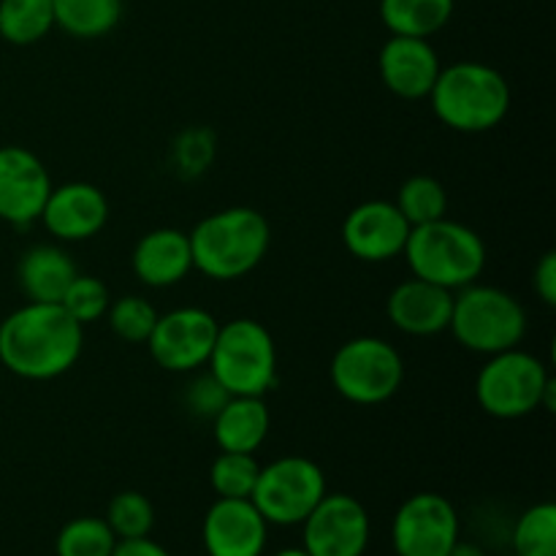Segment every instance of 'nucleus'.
<instances>
[{
    "label": "nucleus",
    "mask_w": 556,
    "mask_h": 556,
    "mask_svg": "<svg viewBox=\"0 0 556 556\" xmlns=\"http://www.w3.org/2000/svg\"><path fill=\"white\" fill-rule=\"evenodd\" d=\"M85 326L60 304L27 302L0 324V367L22 380H54L76 367Z\"/></svg>",
    "instance_id": "obj_1"
},
{
    "label": "nucleus",
    "mask_w": 556,
    "mask_h": 556,
    "mask_svg": "<svg viewBox=\"0 0 556 556\" xmlns=\"http://www.w3.org/2000/svg\"><path fill=\"white\" fill-rule=\"evenodd\" d=\"M188 237L193 271L215 282H231L258 269L269 253L271 226L253 206H228L195 223Z\"/></svg>",
    "instance_id": "obj_2"
},
{
    "label": "nucleus",
    "mask_w": 556,
    "mask_h": 556,
    "mask_svg": "<svg viewBox=\"0 0 556 556\" xmlns=\"http://www.w3.org/2000/svg\"><path fill=\"white\" fill-rule=\"evenodd\" d=\"M510 85L497 68L478 60H459L440 68L429 92L432 112L445 128L459 134H486L510 112Z\"/></svg>",
    "instance_id": "obj_3"
},
{
    "label": "nucleus",
    "mask_w": 556,
    "mask_h": 556,
    "mask_svg": "<svg viewBox=\"0 0 556 556\" xmlns=\"http://www.w3.org/2000/svg\"><path fill=\"white\" fill-rule=\"evenodd\" d=\"M402 255L413 277H421L454 293L478 282L486 269V244L481 233L451 217L410 228Z\"/></svg>",
    "instance_id": "obj_4"
},
{
    "label": "nucleus",
    "mask_w": 556,
    "mask_h": 556,
    "mask_svg": "<svg viewBox=\"0 0 556 556\" xmlns=\"http://www.w3.org/2000/svg\"><path fill=\"white\" fill-rule=\"evenodd\" d=\"M476 400L486 416L516 421L535 410L554 413L556 380L546 364L521 348L494 353L476 378Z\"/></svg>",
    "instance_id": "obj_5"
},
{
    "label": "nucleus",
    "mask_w": 556,
    "mask_h": 556,
    "mask_svg": "<svg viewBox=\"0 0 556 556\" xmlns=\"http://www.w3.org/2000/svg\"><path fill=\"white\" fill-rule=\"evenodd\" d=\"M448 331L465 351L494 356L521 348L527 337V309L514 293L472 282L454 293Z\"/></svg>",
    "instance_id": "obj_6"
},
{
    "label": "nucleus",
    "mask_w": 556,
    "mask_h": 556,
    "mask_svg": "<svg viewBox=\"0 0 556 556\" xmlns=\"http://www.w3.org/2000/svg\"><path fill=\"white\" fill-rule=\"evenodd\" d=\"M231 396H264L277 386V345L271 331L253 318H237L217 329L206 362Z\"/></svg>",
    "instance_id": "obj_7"
},
{
    "label": "nucleus",
    "mask_w": 556,
    "mask_h": 556,
    "mask_svg": "<svg viewBox=\"0 0 556 556\" xmlns=\"http://www.w3.org/2000/svg\"><path fill=\"white\" fill-rule=\"evenodd\" d=\"M329 378L337 394L353 405H383L405 383V358L380 337H353L331 356Z\"/></svg>",
    "instance_id": "obj_8"
},
{
    "label": "nucleus",
    "mask_w": 556,
    "mask_h": 556,
    "mask_svg": "<svg viewBox=\"0 0 556 556\" xmlns=\"http://www.w3.org/2000/svg\"><path fill=\"white\" fill-rule=\"evenodd\" d=\"M326 476L307 456H280L261 467L253 505L269 527H299L326 497Z\"/></svg>",
    "instance_id": "obj_9"
},
{
    "label": "nucleus",
    "mask_w": 556,
    "mask_h": 556,
    "mask_svg": "<svg viewBox=\"0 0 556 556\" xmlns=\"http://www.w3.org/2000/svg\"><path fill=\"white\" fill-rule=\"evenodd\" d=\"M462 538L454 503L438 492H418L396 508L391 548L396 556H448Z\"/></svg>",
    "instance_id": "obj_10"
},
{
    "label": "nucleus",
    "mask_w": 556,
    "mask_h": 556,
    "mask_svg": "<svg viewBox=\"0 0 556 556\" xmlns=\"http://www.w3.org/2000/svg\"><path fill=\"white\" fill-rule=\"evenodd\" d=\"M215 315L204 307H177L157 315L147 348L152 362L166 372L188 375L206 367L217 340Z\"/></svg>",
    "instance_id": "obj_11"
},
{
    "label": "nucleus",
    "mask_w": 556,
    "mask_h": 556,
    "mask_svg": "<svg viewBox=\"0 0 556 556\" xmlns=\"http://www.w3.org/2000/svg\"><path fill=\"white\" fill-rule=\"evenodd\" d=\"M299 527L302 548L309 556H364L372 538L367 508L345 492H326Z\"/></svg>",
    "instance_id": "obj_12"
},
{
    "label": "nucleus",
    "mask_w": 556,
    "mask_h": 556,
    "mask_svg": "<svg viewBox=\"0 0 556 556\" xmlns=\"http://www.w3.org/2000/svg\"><path fill=\"white\" fill-rule=\"evenodd\" d=\"M52 190V177L33 150L0 147V220L27 228L38 223Z\"/></svg>",
    "instance_id": "obj_13"
},
{
    "label": "nucleus",
    "mask_w": 556,
    "mask_h": 556,
    "mask_svg": "<svg viewBox=\"0 0 556 556\" xmlns=\"http://www.w3.org/2000/svg\"><path fill=\"white\" fill-rule=\"evenodd\" d=\"M410 223L394 201H364L348 212L342 223V244L364 264H383L405 253Z\"/></svg>",
    "instance_id": "obj_14"
},
{
    "label": "nucleus",
    "mask_w": 556,
    "mask_h": 556,
    "mask_svg": "<svg viewBox=\"0 0 556 556\" xmlns=\"http://www.w3.org/2000/svg\"><path fill=\"white\" fill-rule=\"evenodd\" d=\"M206 556H264L269 525L253 500H223L210 505L201 525Z\"/></svg>",
    "instance_id": "obj_15"
},
{
    "label": "nucleus",
    "mask_w": 556,
    "mask_h": 556,
    "mask_svg": "<svg viewBox=\"0 0 556 556\" xmlns=\"http://www.w3.org/2000/svg\"><path fill=\"white\" fill-rule=\"evenodd\" d=\"M38 223L60 242H87L106 228L109 199L92 182L52 185Z\"/></svg>",
    "instance_id": "obj_16"
},
{
    "label": "nucleus",
    "mask_w": 556,
    "mask_h": 556,
    "mask_svg": "<svg viewBox=\"0 0 556 556\" xmlns=\"http://www.w3.org/2000/svg\"><path fill=\"white\" fill-rule=\"evenodd\" d=\"M440 58L429 38L391 36L378 54L383 85L405 101H424L440 74Z\"/></svg>",
    "instance_id": "obj_17"
},
{
    "label": "nucleus",
    "mask_w": 556,
    "mask_h": 556,
    "mask_svg": "<svg viewBox=\"0 0 556 556\" xmlns=\"http://www.w3.org/2000/svg\"><path fill=\"white\" fill-rule=\"evenodd\" d=\"M454 291L410 277L389 293L386 313L391 326L407 337H438L448 331Z\"/></svg>",
    "instance_id": "obj_18"
},
{
    "label": "nucleus",
    "mask_w": 556,
    "mask_h": 556,
    "mask_svg": "<svg viewBox=\"0 0 556 556\" xmlns=\"http://www.w3.org/2000/svg\"><path fill=\"white\" fill-rule=\"evenodd\" d=\"M130 266L141 286L172 288L179 286L193 271L188 231L179 228H155L136 242Z\"/></svg>",
    "instance_id": "obj_19"
},
{
    "label": "nucleus",
    "mask_w": 556,
    "mask_h": 556,
    "mask_svg": "<svg viewBox=\"0 0 556 556\" xmlns=\"http://www.w3.org/2000/svg\"><path fill=\"white\" fill-rule=\"evenodd\" d=\"M271 429V413L264 396H231L212 418V434L220 451L255 454L266 443Z\"/></svg>",
    "instance_id": "obj_20"
},
{
    "label": "nucleus",
    "mask_w": 556,
    "mask_h": 556,
    "mask_svg": "<svg viewBox=\"0 0 556 556\" xmlns=\"http://www.w3.org/2000/svg\"><path fill=\"white\" fill-rule=\"evenodd\" d=\"M79 275L74 258L58 244H36L27 250L16 266V282L27 302L60 304L63 293Z\"/></svg>",
    "instance_id": "obj_21"
},
{
    "label": "nucleus",
    "mask_w": 556,
    "mask_h": 556,
    "mask_svg": "<svg viewBox=\"0 0 556 556\" xmlns=\"http://www.w3.org/2000/svg\"><path fill=\"white\" fill-rule=\"evenodd\" d=\"M456 0H380V20L391 36L432 38L454 16Z\"/></svg>",
    "instance_id": "obj_22"
},
{
    "label": "nucleus",
    "mask_w": 556,
    "mask_h": 556,
    "mask_svg": "<svg viewBox=\"0 0 556 556\" xmlns=\"http://www.w3.org/2000/svg\"><path fill=\"white\" fill-rule=\"evenodd\" d=\"M54 27L79 41L103 38L123 20V0H52Z\"/></svg>",
    "instance_id": "obj_23"
},
{
    "label": "nucleus",
    "mask_w": 556,
    "mask_h": 556,
    "mask_svg": "<svg viewBox=\"0 0 556 556\" xmlns=\"http://www.w3.org/2000/svg\"><path fill=\"white\" fill-rule=\"evenodd\" d=\"M52 27V0H0V38L11 47H33Z\"/></svg>",
    "instance_id": "obj_24"
},
{
    "label": "nucleus",
    "mask_w": 556,
    "mask_h": 556,
    "mask_svg": "<svg viewBox=\"0 0 556 556\" xmlns=\"http://www.w3.org/2000/svg\"><path fill=\"white\" fill-rule=\"evenodd\" d=\"M394 204L410 223V228L427 226L440 217H448V190L440 179L429 177V174H416L400 185Z\"/></svg>",
    "instance_id": "obj_25"
},
{
    "label": "nucleus",
    "mask_w": 556,
    "mask_h": 556,
    "mask_svg": "<svg viewBox=\"0 0 556 556\" xmlns=\"http://www.w3.org/2000/svg\"><path fill=\"white\" fill-rule=\"evenodd\" d=\"M117 538L101 516H76L54 538L58 556H112Z\"/></svg>",
    "instance_id": "obj_26"
},
{
    "label": "nucleus",
    "mask_w": 556,
    "mask_h": 556,
    "mask_svg": "<svg viewBox=\"0 0 556 556\" xmlns=\"http://www.w3.org/2000/svg\"><path fill=\"white\" fill-rule=\"evenodd\" d=\"M261 465L255 454H237V451H220L210 467L212 492L223 500H250L255 481H258Z\"/></svg>",
    "instance_id": "obj_27"
},
{
    "label": "nucleus",
    "mask_w": 556,
    "mask_h": 556,
    "mask_svg": "<svg viewBox=\"0 0 556 556\" xmlns=\"http://www.w3.org/2000/svg\"><path fill=\"white\" fill-rule=\"evenodd\" d=\"M510 543L519 556H556V505L538 503L527 508L516 519Z\"/></svg>",
    "instance_id": "obj_28"
},
{
    "label": "nucleus",
    "mask_w": 556,
    "mask_h": 556,
    "mask_svg": "<svg viewBox=\"0 0 556 556\" xmlns=\"http://www.w3.org/2000/svg\"><path fill=\"white\" fill-rule=\"evenodd\" d=\"M157 309L147 302L144 296H136V293H128L123 299H114L106 309L109 326H112L114 334L123 342H130V345H147L152 329H155Z\"/></svg>",
    "instance_id": "obj_29"
},
{
    "label": "nucleus",
    "mask_w": 556,
    "mask_h": 556,
    "mask_svg": "<svg viewBox=\"0 0 556 556\" xmlns=\"http://www.w3.org/2000/svg\"><path fill=\"white\" fill-rule=\"evenodd\" d=\"M103 519L112 527L117 541L147 538L155 527V508L141 492H119L112 497Z\"/></svg>",
    "instance_id": "obj_30"
},
{
    "label": "nucleus",
    "mask_w": 556,
    "mask_h": 556,
    "mask_svg": "<svg viewBox=\"0 0 556 556\" xmlns=\"http://www.w3.org/2000/svg\"><path fill=\"white\" fill-rule=\"evenodd\" d=\"M112 296H109L106 282H101L92 275H76L68 291L60 299V307L81 326H90L106 315Z\"/></svg>",
    "instance_id": "obj_31"
},
{
    "label": "nucleus",
    "mask_w": 556,
    "mask_h": 556,
    "mask_svg": "<svg viewBox=\"0 0 556 556\" xmlns=\"http://www.w3.org/2000/svg\"><path fill=\"white\" fill-rule=\"evenodd\" d=\"M231 400L226 389L220 386V380L206 369L199 378H193L185 391V402H188V410L199 418H215L220 413V407Z\"/></svg>",
    "instance_id": "obj_32"
},
{
    "label": "nucleus",
    "mask_w": 556,
    "mask_h": 556,
    "mask_svg": "<svg viewBox=\"0 0 556 556\" xmlns=\"http://www.w3.org/2000/svg\"><path fill=\"white\" fill-rule=\"evenodd\" d=\"M212 152H215L212 136H206L204 130H190L177 144L179 168H185V172H204L206 163H212Z\"/></svg>",
    "instance_id": "obj_33"
},
{
    "label": "nucleus",
    "mask_w": 556,
    "mask_h": 556,
    "mask_svg": "<svg viewBox=\"0 0 556 556\" xmlns=\"http://www.w3.org/2000/svg\"><path fill=\"white\" fill-rule=\"evenodd\" d=\"M532 288H535L538 299H541L546 307H554L556 304V253L548 250V253L541 255V261L532 269Z\"/></svg>",
    "instance_id": "obj_34"
},
{
    "label": "nucleus",
    "mask_w": 556,
    "mask_h": 556,
    "mask_svg": "<svg viewBox=\"0 0 556 556\" xmlns=\"http://www.w3.org/2000/svg\"><path fill=\"white\" fill-rule=\"evenodd\" d=\"M112 556H172L157 541L147 538H130V541H117Z\"/></svg>",
    "instance_id": "obj_35"
},
{
    "label": "nucleus",
    "mask_w": 556,
    "mask_h": 556,
    "mask_svg": "<svg viewBox=\"0 0 556 556\" xmlns=\"http://www.w3.org/2000/svg\"><path fill=\"white\" fill-rule=\"evenodd\" d=\"M448 556H489L486 552H483L481 546H478V543H467V541H456V546L451 548V554Z\"/></svg>",
    "instance_id": "obj_36"
},
{
    "label": "nucleus",
    "mask_w": 556,
    "mask_h": 556,
    "mask_svg": "<svg viewBox=\"0 0 556 556\" xmlns=\"http://www.w3.org/2000/svg\"><path fill=\"white\" fill-rule=\"evenodd\" d=\"M271 556H309L304 548H280V552H275Z\"/></svg>",
    "instance_id": "obj_37"
},
{
    "label": "nucleus",
    "mask_w": 556,
    "mask_h": 556,
    "mask_svg": "<svg viewBox=\"0 0 556 556\" xmlns=\"http://www.w3.org/2000/svg\"><path fill=\"white\" fill-rule=\"evenodd\" d=\"M508 556H519V554H508Z\"/></svg>",
    "instance_id": "obj_38"
}]
</instances>
